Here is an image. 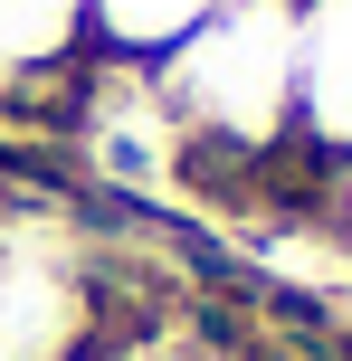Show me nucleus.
<instances>
[{
  "label": "nucleus",
  "mask_w": 352,
  "mask_h": 361,
  "mask_svg": "<svg viewBox=\"0 0 352 361\" xmlns=\"http://www.w3.org/2000/svg\"><path fill=\"white\" fill-rule=\"evenodd\" d=\"M152 86L200 162H277L296 143V0H219L171 57H152Z\"/></svg>",
  "instance_id": "nucleus-1"
},
{
  "label": "nucleus",
  "mask_w": 352,
  "mask_h": 361,
  "mask_svg": "<svg viewBox=\"0 0 352 361\" xmlns=\"http://www.w3.org/2000/svg\"><path fill=\"white\" fill-rule=\"evenodd\" d=\"M296 143L352 162V0H296Z\"/></svg>",
  "instance_id": "nucleus-3"
},
{
  "label": "nucleus",
  "mask_w": 352,
  "mask_h": 361,
  "mask_svg": "<svg viewBox=\"0 0 352 361\" xmlns=\"http://www.w3.org/2000/svg\"><path fill=\"white\" fill-rule=\"evenodd\" d=\"M86 57H95L86 0H0V95H29L48 76L67 86Z\"/></svg>",
  "instance_id": "nucleus-4"
},
{
  "label": "nucleus",
  "mask_w": 352,
  "mask_h": 361,
  "mask_svg": "<svg viewBox=\"0 0 352 361\" xmlns=\"http://www.w3.org/2000/svg\"><path fill=\"white\" fill-rule=\"evenodd\" d=\"M105 276L67 219H0V361H95Z\"/></svg>",
  "instance_id": "nucleus-2"
},
{
  "label": "nucleus",
  "mask_w": 352,
  "mask_h": 361,
  "mask_svg": "<svg viewBox=\"0 0 352 361\" xmlns=\"http://www.w3.org/2000/svg\"><path fill=\"white\" fill-rule=\"evenodd\" d=\"M210 10H219V0H86V19H95V57H124V67L171 57Z\"/></svg>",
  "instance_id": "nucleus-5"
}]
</instances>
